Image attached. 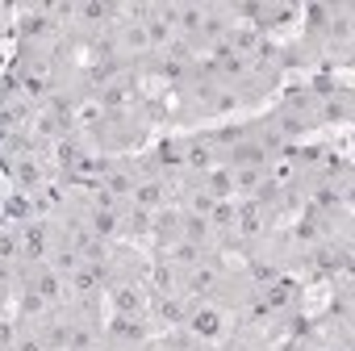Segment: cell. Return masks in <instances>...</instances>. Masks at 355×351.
Instances as JSON below:
<instances>
[{
	"label": "cell",
	"instance_id": "obj_1",
	"mask_svg": "<svg viewBox=\"0 0 355 351\" xmlns=\"http://www.w3.org/2000/svg\"><path fill=\"white\" fill-rule=\"evenodd\" d=\"M234 326H239V318H234L230 309H222V305H214V301H193L189 322H184L180 330H189V334H193V339H201L205 347L222 351V347H226V339L234 334Z\"/></svg>",
	"mask_w": 355,
	"mask_h": 351
},
{
	"label": "cell",
	"instance_id": "obj_2",
	"mask_svg": "<svg viewBox=\"0 0 355 351\" xmlns=\"http://www.w3.org/2000/svg\"><path fill=\"white\" fill-rule=\"evenodd\" d=\"M0 314H9V309H5V305H0Z\"/></svg>",
	"mask_w": 355,
	"mask_h": 351
}]
</instances>
